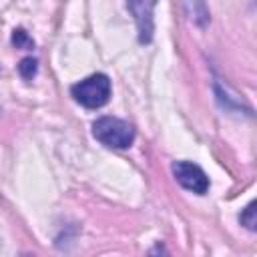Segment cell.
<instances>
[{"instance_id": "cell-5", "label": "cell", "mask_w": 257, "mask_h": 257, "mask_svg": "<svg viewBox=\"0 0 257 257\" xmlns=\"http://www.w3.org/2000/svg\"><path fill=\"white\" fill-rule=\"evenodd\" d=\"M18 72L22 74V78L30 80V78L36 74V60H34V58H24V60L18 64Z\"/></svg>"}, {"instance_id": "cell-7", "label": "cell", "mask_w": 257, "mask_h": 257, "mask_svg": "<svg viewBox=\"0 0 257 257\" xmlns=\"http://www.w3.org/2000/svg\"><path fill=\"white\" fill-rule=\"evenodd\" d=\"M241 223L247 227V229H255V225H257V221H255V203H249V207L245 209V213L241 215Z\"/></svg>"}, {"instance_id": "cell-6", "label": "cell", "mask_w": 257, "mask_h": 257, "mask_svg": "<svg viewBox=\"0 0 257 257\" xmlns=\"http://www.w3.org/2000/svg\"><path fill=\"white\" fill-rule=\"evenodd\" d=\"M12 42H14L16 46H20V48H32V46H34L32 38H30L22 28L14 30V34H12Z\"/></svg>"}, {"instance_id": "cell-1", "label": "cell", "mask_w": 257, "mask_h": 257, "mask_svg": "<svg viewBox=\"0 0 257 257\" xmlns=\"http://www.w3.org/2000/svg\"><path fill=\"white\" fill-rule=\"evenodd\" d=\"M92 135L98 143L110 149H126L135 141V128L116 116H100L92 122Z\"/></svg>"}, {"instance_id": "cell-2", "label": "cell", "mask_w": 257, "mask_h": 257, "mask_svg": "<svg viewBox=\"0 0 257 257\" xmlns=\"http://www.w3.org/2000/svg\"><path fill=\"white\" fill-rule=\"evenodd\" d=\"M70 94L74 100L86 108H100L110 98V80L106 74H92L76 84H72Z\"/></svg>"}, {"instance_id": "cell-3", "label": "cell", "mask_w": 257, "mask_h": 257, "mask_svg": "<svg viewBox=\"0 0 257 257\" xmlns=\"http://www.w3.org/2000/svg\"><path fill=\"white\" fill-rule=\"evenodd\" d=\"M173 175L177 177V181L181 183V187L197 193V195H205L209 191V177L205 175V171L189 161H177L173 165Z\"/></svg>"}, {"instance_id": "cell-4", "label": "cell", "mask_w": 257, "mask_h": 257, "mask_svg": "<svg viewBox=\"0 0 257 257\" xmlns=\"http://www.w3.org/2000/svg\"><path fill=\"white\" fill-rule=\"evenodd\" d=\"M157 0H126V6L131 14L135 16L137 28H139V40L151 42L153 38V8Z\"/></svg>"}]
</instances>
